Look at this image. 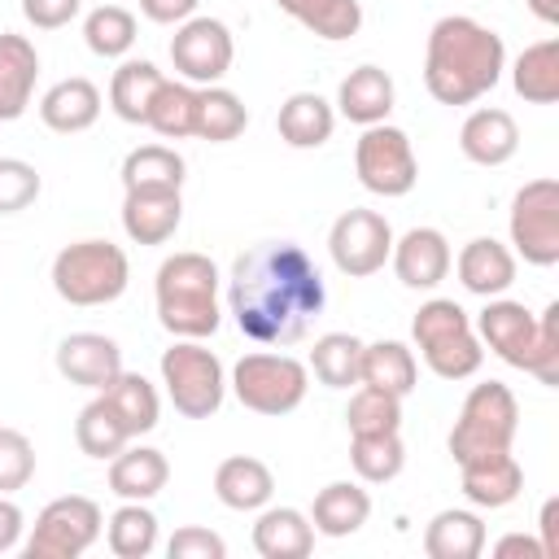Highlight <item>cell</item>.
<instances>
[{
	"label": "cell",
	"mask_w": 559,
	"mask_h": 559,
	"mask_svg": "<svg viewBox=\"0 0 559 559\" xmlns=\"http://www.w3.org/2000/svg\"><path fill=\"white\" fill-rule=\"evenodd\" d=\"M358 362H362V341L354 332H328L310 349V371L328 389H349L358 384Z\"/></svg>",
	"instance_id": "cell-40"
},
{
	"label": "cell",
	"mask_w": 559,
	"mask_h": 559,
	"mask_svg": "<svg viewBox=\"0 0 559 559\" xmlns=\"http://www.w3.org/2000/svg\"><path fill=\"white\" fill-rule=\"evenodd\" d=\"M183 157L166 144H140L122 157V188L135 192V188H170L179 192L183 188Z\"/></svg>",
	"instance_id": "cell-39"
},
{
	"label": "cell",
	"mask_w": 559,
	"mask_h": 559,
	"mask_svg": "<svg viewBox=\"0 0 559 559\" xmlns=\"http://www.w3.org/2000/svg\"><path fill=\"white\" fill-rule=\"evenodd\" d=\"M511 87L528 105H555L559 100V39H542L524 48L511 66Z\"/></svg>",
	"instance_id": "cell-31"
},
{
	"label": "cell",
	"mask_w": 559,
	"mask_h": 559,
	"mask_svg": "<svg viewBox=\"0 0 559 559\" xmlns=\"http://www.w3.org/2000/svg\"><path fill=\"white\" fill-rule=\"evenodd\" d=\"M515 428H520L515 393L502 380H480L463 397V411H459V419L450 428V454H454V463L502 454V450H511Z\"/></svg>",
	"instance_id": "cell-6"
},
{
	"label": "cell",
	"mask_w": 559,
	"mask_h": 559,
	"mask_svg": "<svg viewBox=\"0 0 559 559\" xmlns=\"http://www.w3.org/2000/svg\"><path fill=\"white\" fill-rule=\"evenodd\" d=\"M83 39L96 57H127L135 44V17L122 4H100L83 17Z\"/></svg>",
	"instance_id": "cell-42"
},
{
	"label": "cell",
	"mask_w": 559,
	"mask_h": 559,
	"mask_svg": "<svg viewBox=\"0 0 559 559\" xmlns=\"http://www.w3.org/2000/svg\"><path fill=\"white\" fill-rule=\"evenodd\" d=\"M83 0H22V13L35 31H61L79 17Z\"/></svg>",
	"instance_id": "cell-48"
},
{
	"label": "cell",
	"mask_w": 559,
	"mask_h": 559,
	"mask_svg": "<svg viewBox=\"0 0 559 559\" xmlns=\"http://www.w3.org/2000/svg\"><path fill=\"white\" fill-rule=\"evenodd\" d=\"M35 476V445L17 428H0V493L26 489Z\"/></svg>",
	"instance_id": "cell-45"
},
{
	"label": "cell",
	"mask_w": 559,
	"mask_h": 559,
	"mask_svg": "<svg viewBox=\"0 0 559 559\" xmlns=\"http://www.w3.org/2000/svg\"><path fill=\"white\" fill-rule=\"evenodd\" d=\"M157 319L179 341H205L218 332V266L205 253H170L153 280Z\"/></svg>",
	"instance_id": "cell-3"
},
{
	"label": "cell",
	"mask_w": 559,
	"mask_h": 559,
	"mask_svg": "<svg viewBox=\"0 0 559 559\" xmlns=\"http://www.w3.org/2000/svg\"><path fill=\"white\" fill-rule=\"evenodd\" d=\"M231 57H236L231 31L218 17H188L170 35V61L183 74V83H192V87L218 83L231 70Z\"/></svg>",
	"instance_id": "cell-13"
},
{
	"label": "cell",
	"mask_w": 559,
	"mask_h": 559,
	"mask_svg": "<svg viewBox=\"0 0 559 559\" xmlns=\"http://www.w3.org/2000/svg\"><path fill=\"white\" fill-rule=\"evenodd\" d=\"M197 4L201 0H140V13L157 26H179V22L197 17Z\"/></svg>",
	"instance_id": "cell-49"
},
{
	"label": "cell",
	"mask_w": 559,
	"mask_h": 559,
	"mask_svg": "<svg viewBox=\"0 0 559 559\" xmlns=\"http://www.w3.org/2000/svg\"><path fill=\"white\" fill-rule=\"evenodd\" d=\"M22 528H26L22 507H17V502H9V493H0V555H4V550H13V546L22 542Z\"/></svg>",
	"instance_id": "cell-50"
},
{
	"label": "cell",
	"mask_w": 559,
	"mask_h": 559,
	"mask_svg": "<svg viewBox=\"0 0 559 559\" xmlns=\"http://www.w3.org/2000/svg\"><path fill=\"white\" fill-rule=\"evenodd\" d=\"M57 371H61L70 384L100 393V389L114 384V376L122 371V349H118V341L105 336V332H70V336L57 345Z\"/></svg>",
	"instance_id": "cell-15"
},
{
	"label": "cell",
	"mask_w": 559,
	"mask_h": 559,
	"mask_svg": "<svg viewBox=\"0 0 559 559\" xmlns=\"http://www.w3.org/2000/svg\"><path fill=\"white\" fill-rule=\"evenodd\" d=\"M288 17H297L310 35L319 39H349L362 26V4L358 0H275Z\"/></svg>",
	"instance_id": "cell-35"
},
{
	"label": "cell",
	"mask_w": 559,
	"mask_h": 559,
	"mask_svg": "<svg viewBox=\"0 0 559 559\" xmlns=\"http://www.w3.org/2000/svg\"><path fill=\"white\" fill-rule=\"evenodd\" d=\"M249 127V109L236 92L210 83V87H197V135L210 140V144H227L236 140L240 131Z\"/></svg>",
	"instance_id": "cell-38"
},
{
	"label": "cell",
	"mask_w": 559,
	"mask_h": 559,
	"mask_svg": "<svg viewBox=\"0 0 559 559\" xmlns=\"http://www.w3.org/2000/svg\"><path fill=\"white\" fill-rule=\"evenodd\" d=\"M170 480V463L162 450L153 445H122L114 459H109V489L122 498V502H148L166 489Z\"/></svg>",
	"instance_id": "cell-21"
},
{
	"label": "cell",
	"mask_w": 559,
	"mask_h": 559,
	"mask_svg": "<svg viewBox=\"0 0 559 559\" xmlns=\"http://www.w3.org/2000/svg\"><path fill=\"white\" fill-rule=\"evenodd\" d=\"M424 550L428 559H476L485 550V524L476 511H437L424 528Z\"/></svg>",
	"instance_id": "cell-30"
},
{
	"label": "cell",
	"mask_w": 559,
	"mask_h": 559,
	"mask_svg": "<svg viewBox=\"0 0 559 559\" xmlns=\"http://www.w3.org/2000/svg\"><path fill=\"white\" fill-rule=\"evenodd\" d=\"M389 262H393V271H397V280L406 288H424L428 293L450 275L454 253H450V240L437 227H411L402 240H393Z\"/></svg>",
	"instance_id": "cell-16"
},
{
	"label": "cell",
	"mask_w": 559,
	"mask_h": 559,
	"mask_svg": "<svg viewBox=\"0 0 559 559\" xmlns=\"http://www.w3.org/2000/svg\"><path fill=\"white\" fill-rule=\"evenodd\" d=\"M463 472V498L480 511H498V507H511L524 489V467L515 463L511 450L502 454H485V459H472V463H459Z\"/></svg>",
	"instance_id": "cell-19"
},
{
	"label": "cell",
	"mask_w": 559,
	"mask_h": 559,
	"mask_svg": "<svg viewBox=\"0 0 559 559\" xmlns=\"http://www.w3.org/2000/svg\"><path fill=\"white\" fill-rule=\"evenodd\" d=\"M328 253L341 275L367 280L376 275L393 253V227L376 210H345L328 231Z\"/></svg>",
	"instance_id": "cell-12"
},
{
	"label": "cell",
	"mask_w": 559,
	"mask_h": 559,
	"mask_svg": "<svg viewBox=\"0 0 559 559\" xmlns=\"http://www.w3.org/2000/svg\"><path fill=\"white\" fill-rule=\"evenodd\" d=\"M183 201L170 188H135L122 197V231L135 245H166L179 231Z\"/></svg>",
	"instance_id": "cell-17"
},
{
	"label": "cell",
	"mask_w": 559,
	"mask_h": 559,
	"mask_svg": "<svg viewBox=\"0 0 559 559\" xmlns=\"http://www.w3.org/2000/svg\"><path fill=\"white\" fill-rule=\"evenodd\" d=\"M349 463L358 480L389 485L406 467V445L397 432H349Z\"/></svg>",
	"instance_id": "cell-34"
},
{
	"label": "cell",
	"mask_w": 559,
	"mask_h": 559,
	"mask_svg": "<svg viewBox=\"0 0 559 559\" xmlns=\"http://www.w3.org/2000/svg\"><path fill=\"white\" fill-rule=\"evenodd\" d=\"M459 148L476 166H502L520 148V127H515V118L507 109H493V105L489 109H472L463 118V127H459Z\"/></svg>",
	"instance_id": "cell-20"
},
{
	"label": "cell",
	"mask_w": 559,
	"mask_h": 559,
	"mask_svg": "<svg viewBox=\"0 0 559 559\" xmlns=\"http://www.w3.org/2000/svg\"><path fill=\"white\" fill-rule=\"evenodd\" d=\"M306 389H310V367L297 362L293 354L258 349L231 367V393L253 415H288L306 402Z\"/></svg>",
	"instance_id": "cell-7"
},
{
	"label": "cell",
	"mask_w": 559,
	"mask_h": 559,
	"mask_svg": "<svg viewBox=\"0 0 559 559\" xmlns=\"http://www.w3.org/2000/svg\"><path fill=\"white\" fill-rule=\"evenodd\" d=\"M74 441H79V450H83L87 459H114V454L131 441V432H127V424L118 419V411L109 406V397L96 393V397L79 411V419H74Z\"/></svg>",
	"instance_id": "cell-36"
},
{
	"label": "cell",
	"mask_w": 559,
	"mask_h": 559,
	"mask_svg": "<svg viewBox=\"0 0 559 559\" xmlns=\"http://www.w3.org/2000/svg\"><path fill=\"white\" fill-rule=\"evenodd\" d=\"M419 380V367H415V349L402 345V341H371L362 345V362H358V384H371V389H384L393 397H406Z\"/></svg>",
	"instance_id": "cell-29"
},
{
	"label": "cell",
	"mask_w": 559,
	"mask_h": 559,
	"mask_svg": "<svg viewBox=\"0 0 559 559\" xmlns=\"http://www.w3.org/2000/svg\"><path fill=\"white\" fill-rule=\"evenodd\" d=\"M100 528H105L100 507L83 493H66L39 511L22 550H26V559H79L83 550L96 546Z\"/></svg>",
	"instance_id": "cell-9"
},
{
	"label": "cell",
	"mask_w": 559,
	"mask_h": 559,
	"mask_svg": "<svg viewBox=\"0 0 559 559\" xmlns=\"http://www.w3.org/2000/svg\"><path fill=\"white\" fill-rule=\"evenodd\" d=\"M131 262L114 240H74L52 258V288L70 306H109L127 293Z\"/></svg>",
	"instance_id": "cell-5"
},
{
	"label": "cell",
	"mask_w": 559,
	"mask_h": 559,
	"mask_svg": "<svg viewBox=\"0 0 559 559\" xmlns=\"http://www.w3.org/2000/svg\"><path fill=\"white\" fill-rule=\"evenodd\" d=\"M411 336H415L424 362L432 367V376H441V380H467L485 362V345H480L467 310L450 297L424 301L411 319Z\"/></svg>",
	"instance_id": "cell-4"
},
{
	"label": "cell",
	"mask_w": 559,
	"mask_h": 559,
	"mask_svg": "<svg viewBox=\"0 0 559 559\" xmlns=\"http://www.w3.org/2000/svg\"><path fill=\"white\" fill-rule=\"evenodd\" d=\"M524 4H528V13H533L537 22L559 26V0H524Z\"/></svg>",
	"instance_id": "cell-53"
},
{
	"label": "cell",
	"mask_w": 559,
	"mask_h": 559,
	"mask_svg": "<svg viewBox=\"0 0 559 559\" xmlns=\"http://www.w3.org/2000/svg\"><path fill=\"white\" fill-rule=\"evenodd\" d=\"M354 170H358V183L376 197H406L419 179V162H415V148H411V135L402 127H389V122H376V127H362L358 144H354Z\"/></svg>",
	"instance_id": "cell-10"
},
{
	"label": "cell",
	"mask_w": 559,
	"mask_h": 559,
	"mask_svg": "<svg viewBox=\"0 0 559 559\" xmlns=\"http://www.w3.org/2000/svg\"><path fill=\"white\" fill-rule=\"evenodd\" d=\"M328 301L314 258L293 240H262L231 262L227 306L236 328L258 345H293Z\"/></svg>",
	"instance_id": "cell-1"
},
{
	"label": "cell",
	"mask_w": 559,
	"mask_h": 559,
	"mask_svg": "<svg viewBox=\"0 0 559 559\" xmlns=\"http://www.w3.org/2000/svg\"><path fill=\"white\" fill-rule=\"evenodd\" d=\"M39 79V52L26 35L4 31L0 35V122H13L26 114Z\"/></svg>",
	"instance_id": "cell-22"
},
{
	"label": "cell",
	"mask_w": 559,
	"mask_h": 559,
	"mask_svg": "<svg viewBox=\"0 0 559 559\" xmlns=\"http://www.w3.org/2000/svg\"><path fill=\"white\" fill-rule=\"evenodd\" d=\"M166 74L153 66V61H122L109 79V109L122 118V122H140L144 127V114H148V100L157 92Z\"/></svg>",
	"instance_id": "cell-37"
},
{
	"label": "cell",
	"mask_w": 559,
	"mask_h": 559,
	"mask_svg": "<svg viewBox=\"0 0 559 559\" xmlns=\"http://www.w3.org/2000/svg\"><path fill=\"white\" fill-rule=\"evenodd\" d=\"M507 70L502 35L476 17L450 13L428 31L424 48V87L437 105H472L498 87Z\"/></svg>",
	"instance_id": "cell-2"
},
{
	"label": "cell",
	"mask_w": 559,
	"mask_h": 559,
	"mask_svg": "<svg viewBox=\"0 0 559 559\" xmlns=\"http://www.w3.org/2000/svg\"><path fill=\"white\" fill-rule=\"evenodd\" d=\"M144 127H153L162 140L197 135V87H192V83L162 79L157 92H153V100H148Z\"/></svg>",
	"instance_id": "cell-33"
},
{
	"label": "cell",
	"mask_w": 559,
	"mask_h": 559,
	"mask_svg": "<svg viewBox=\"0 0 559 559\" xmlns=\"http://www.w3.org/2000/svg\"><path fill=\"white\" fill-rule=\"evenodd\" d=\"M275 127H280V140L288 148H319L332 140V127H336V109L319 96V92H293L280 114H275Z\"/></svg>",
	"instance_id": "cell-28"
},
{
	"label": "cell",
	"mask_w": 559,
	"mask_h": 559,
	"mask_svg": "<svg viewBox=\"0 0 559 559\" xmlns=\"http://www.w3.org/2000/svg\"><path fill=\"white\" fill-rule=\"evenodd\" d=\"M537 542H542V555L546 559H559V502L555 498H546L542 502V520H537Z\"/></svg>",
	"instance_id": "cell-51"
},
{
	"label": "cell",
	"mask_w": 559,
	"mask_h": 559,
	"mask_svg": "<svg viewBox=\"0 0 559 559\" xmlns=\"http://www.w3.org/2000/svg\"><path fill=\"white\" fill-rule=\"evenodd\" d=\"M336 109L358 127L384 122L393 114V79H389V70H380V66L349 70L341 79V87H336Z\"/></svg>",
	"instance_id": "cell-24"
},
{
	"label": "cell",
	"mask_w": 559,
	"mask_h": 559,
	"mask_svg": "<svg viewBox=\"0 0 559 559\" xmlns=\"http://www.w3.org/2000/svg\"><path fill=\"white\" fill-rule=\"evenodd\" d=\"M371 515V493L354 480H332L314 493V507H310V524L314 533L323 537H349L367 524Z\"/></svg>",
	"instance_id": "cell-27"
},
{
	"label": "cell",
	"mask_w": 559,
	"mask_h": 559,
	"mask_svg": "<svg viewBox=\"0 0 559 559\" xmlns=\"http://www.w3.org/2000/svg\"><path fill=\"white\" fill-rule=\"evenodd\" d=\"M105 542H109V550L118 559H148L157 550V515L144 502H122L109 515Z\"/></svg>",
	"instance_id": "cell-41"
},
{
	"label": "cell",
	"mask_w": 559,
	"mask_h": 559,
	"mask_svg": "<svg viewBox=\"0 0 559 559\" xmlns=\"http://www.w3.org/2000/svg\"><path fill=\"white\" fill-rule=\"evenodd\" d=\"M100 393L109 397V406L118 411V419L127 424L131 437L157 428V419H162V397H157V389H153L140 371H118L114 384H105Z\"/></svg>",
	"instance_id": "cell-32"
},
{
	"label": "cell",
	"mask_w": 559,
	"mask_h": 559,
	"mask_svg": "<svg viewBox=\"0 0 559 559\" xmlns=\"http://www.w3.org/2000/svg\"><path fill=\"white\" fill-rule=\"evenodd\" d=\"M511 245L528 266L559 262V183L528 179L511 197Z\"/></svg>",
	"instance_id": "cell-11"
},
{
	"label": "cell",
	"mask_w": 559,
	"mask_h": 559,
	"mask_svg": "<svg viewBox=\"0 0 559 559\" xmlns=\"http://www.w3.org/2000/svg\"><path fill=\"white\" fill-rule=\"evenodd\" d=\"M253 550L262 559H306L314 550V524L297 507H266L253 524Z\"/></svg>",
	"instance_id": "cell-26"
},
{
	"label": "cell",
	"mask_w": 559,
	"mask_h": 559,
	"mask_svg": "<svg viewBox=\"0 0 559 559\" xmlns=\"http://www.w3.org/2000/svg\"><path fill=\"white\" fill-rule=\"evenodd\" d=\"M39 197V170L22 157H0V214H17L35 205Z\"/></svg>",
	"instance_id": "cell-46"
},
{
	"label": "cell",
	"mask_w": 559,
	"mask_h": 559,
	"mask_svg": "<svg viewBox=\"0 0 559 559\" xmlns=\"http://www.w3.org/2000/svg\"><path fill=\"white\" fill-rule=\"evenodd\" d=\"M214 493H218V502L231 507V511H262V507L271 502V493H275V476H271V467H266L262 459H253V454H231V459H223L218 472H214Z\"/></svg>",
	"instance_id": "cell-25"
},
{
	"label": "cell",
	"mask_w": 559,
	"mask_h": 559,
	"mask_svg": "<svg viewBox=\"0 0 559 559\" xmlns=\"http://www.w3.org/2000/svg\"><path fill=\"white\" fill-rule=\"evenodd\" d=\"M480 341L507 362V367H528L533 354V336H537V314L524 301H507V297H489L480 319H476Z\"/></svg>",
	"instance_id": "cell-14"
},
{
	"label": "cell",
	"mask_w": 559,
	"mask_h": 559,
	"mask_svg": "<svg viewBox=\"0 0 559 559\" xmlns=\"http://www.w3.org/2000/svg\"><path fill=\"white\" fill-rule=\"evenodd\" d=\"M345 424H349V432H397L402 428V397L371 389V384H358L349 406H345Z\"/></svg>",
	"instance_id": "cell-43"
},
{
	"label": "cell",
	"mask_w": 559,
	"mask_h": 559,
	"mask_svg": "<svg viewBox=\"0 0 559 559\" xmlns=\"http://www.w3.org/2000/svg\"><path fill=\"white\" fill-rule=\"evenodd\" d=\"M493 555H524V559H546V555H542V542H537V537H524V533H507L502 542H493Z\"/></svg>",
	"instance_id": "cell-52"
},
{
	"label": "cell",
	"mask_w": 559,
	"mask_h": 559,
	"mask_svg": "<svg viewBox=\"0 0 559 559\" xmlns=\"http://www.w3.org/2000/svg\"><path fill=\"white\" fill-rule=\"evenodd\" d=\"M39 118L57 135H79L100 118V87L92 79H61L39 96Z\"/></svg>",
	"instance_id": "cell-23"
},
{
	"label": "cell",
	"mask_w": 559,
	"mask_h": 559,
	"mask_svg": "<svg viewBox=\"0 0 559 559\" xmlns=\"http://www.w3.org/2000/svg\"><path fill=\"white\" fill-rule=\"evenodd\" d=\"M524 371L537 384L559 389V301H550L537 314V336H533V354H528V367Z\"/></svg>",
	"instance_id": "cell-44"
},
{
	"label": "cell",
	"mask_w": 559,
	"mask_h": 559,
	"mask_svg": "<svg viewBox=\"0 0 559 559\" xmlns=\"http://www.w3.org/2000/svg\"><path fill=\"white\" fill-rule=\"evenodd\" d=\"M166 555L170 559H223L227 542L218 533H210V528L188 524V528H175V537L166 542Z\"/></svg>",
	"instance_id": "cell-47"
},
{
	"label": "cell",
	"mask_w": 559,
	"mask_h": 559,
	"mask_svg": "<svg viewBox=\"0 0 559 559\" xmlns=\"http://www.w3.org/2000/svg\"><path fill=\"white\" fill-rule=\"evenodd\" d=\"M454 271H459V284L467 293L489 301V297H502L515 284V253L493 236H476V240H467L459 249Z\"/></svg>",
	"instance_id": "cell-18"
},
{
	"label": "cell",
	"mask_w": 559,
	"mask_h": 559,
	"mask_svg": "<svg viewBox=\"0 0 559 559\" xmlns=\"http://www.w3.org/2000/svg\"><path fill=\"white\" fill-rule=\"evenodd\" d=\"M162 384H166L170 406L183 419H210V415H218V406L227 397L223 362L201 341H175L162 354Z\"/></svg>",
	"instance_id": "cell-8"
}]
</instances>
